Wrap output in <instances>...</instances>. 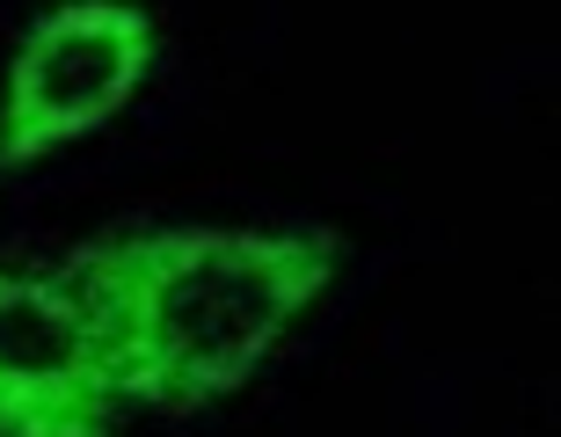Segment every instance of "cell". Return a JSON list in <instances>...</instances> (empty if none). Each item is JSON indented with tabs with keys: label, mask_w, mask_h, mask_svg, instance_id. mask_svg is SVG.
I'll return each mask as SVG.
<instances>
[{
	"label": "cell",
	"mask_w": 561,
	"mask_h": 437,
	"mask_svg": "<svg viewBox=\"0 0 561 437\" xmlns=\"http://www.w3.org/2000/svg\"><path fill=\"white\" fill-rule=\"evenodd\" d=\"M117 387L66 277L0 271V437H117Z\"/></svg>",
	"instance_id": "3957f363"
},
{
	"label": "cell",
	"mask_w": 561,
	"mask_h": 437,
	"mask_svg": "<svg viewBox=\"0 0 561 437\" xmlns=\"http://www.w3.org/2000/svg\"><path fill=\"white\" fill-rule=\"evenodd\" d=\"M66 291L103 343L117 401L205 409L249 387V372L329 291V233H211L139 227L66 255Z\"/></svg>",
	"instance_id": "6da1fadb"
},
{
	"label": "cell",
	"mask_w": 561,
	"mask_h": 437,
	"mask_svg": "<svg viewBox=\"0 0 561 437\" xmlns=\"http://www.w3.org/2000/svg\"><path fill=\"white\" fill-rule=\"evenodd\" d=\"M153 73V15L131 0H66L22 37L0 95V175L95 131Z\"/></svg>",
	"instance_id": "7a4b0ae2"
}]
</instances>
